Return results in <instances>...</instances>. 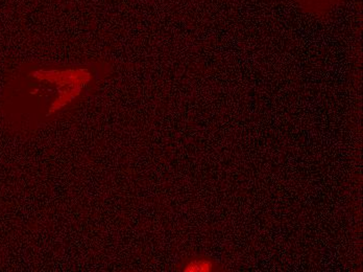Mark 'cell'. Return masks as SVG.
<instances>
[{
	"label": "cell",
	"instance_id": "obj_1",
	"mask_svg": "<svg viewBox=\"0 0 363 272\" xmlns=\"http://www.w3.org/2000/svg\"><path fill=\"white\" fill-rule=\"evenodd\" d=\"M112 72L106 60L21 64L4 82L0 114L13 129L36 131L94 96Z\"/></svg>",
	"mask_w": 363,
	"mask_h": 272
},
{
	"label": "cell",
	"instance_id": "obj_2",
	"mask_svg": "<svg viewBox=\"0 0 363 272\" xmlns=\"http://www.w3.org/2000/svg\"><path fill=\"white\" fill-rule=\"evenodd\" d=\"M176 271L182 272H219L225 267L216 259L205 254H191L176 265Z\"/></svg>",
	"mask_w": 363,
	"mask_h": 272
},
{
	"label": "cell",
	"instance_id": "obj_3",
	"mask_svg": "<svg viewBox=\"0 0 363 272\" xmlns=\"http://www.w3.org/2000/svg\"><path fill=\"white\" fill-rule=\"evenodd\" d=\"M294 2L304 14L324 18L337 11L344 0H294Z\"/></svg>",
	"mask_w": 363,
	"mask_h": 272
}]
</instances>
